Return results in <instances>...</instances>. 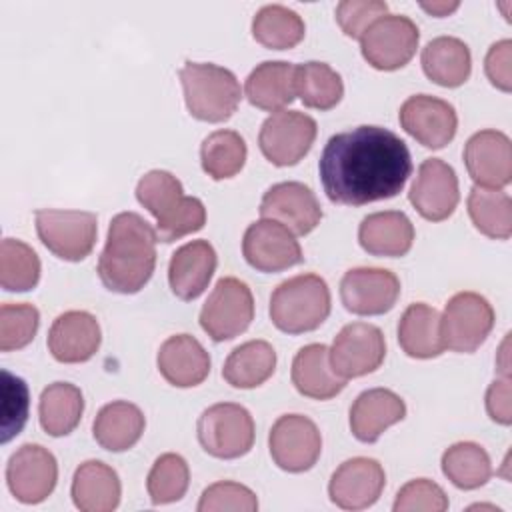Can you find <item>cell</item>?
Returning a JSON list of instances; mask_svg holds the SVG:
<instances>
[{
    "label": "cell",
    "instance_id": "6da1fadb",
    "mask_svg": "<svg viewBox=\"0 0 512 512\" xmlns=\"http://www.w3.org/2000/svg\"><path fill=\"white\" fill-rule=\"evenodd\" d=\"M318 172L332 202L362 206L394 198L412 174V158L392 130L364 124L330 136Z\"/></svg>",
    "mask_w": 512,
    "mask_h": 512
},
{
    "label": "cell",
    "instance_id": "7a4b0ae2",
    "mask_svg": "<svg viewBox=\"0 0 512 512\" xmlns=\"http://www.w3.org/2000/svg\"><path fill=\"white\" fill-rule=\"evenodd\" d=\"M156 242V230L140 214H116L98 258L102 284L118 294L140 292L152 278L156 266Z\"/></svg>",
    "mask_w": 512,
    "mask_h": 512
},
{
    "label": "cell",
    "instance_id": "3957f363",
    "mask_svg": "<svg viewBox=\"0 0 512 512\" xmlns=\"http://www.w3.org/2000/svg\"><path fill=\"white\" fill-rule=\"evenodd\" d=\"M330 288L318 274H298L280 282L270 296V320L286 334L316 330L330 314Z\"/></svg>",
    "mask_w": 512,
    "mask_h": 512
},
{
    "label": "cell",
    "instance_id": "277c9868",
    "mask_svg": "<svg viewBox=\"0 0 512 512\" xmlns=\"http://www.w3.org/2000/svg\"><path fill=\"white\" fill-rule=\"evenodd\" d=\"M188 112L204 122L228 120L242 98L240 82L224 66L212 62H184L178 72Z\"/></svg>",
    "mask_w": 512,
    "mask_h": 512
},
{
    "label": "cell",
    "instance_id": "5b68a950",
    "mask_svg": "<svg viewBox=\"0 0 512 512\" xmlns=\"http://www.w3.org/2000/svg\"><path fill=\"white\" fill-rule=\"evenodd\" d=\"M196 432L204 452L222 460L240 458L254 444V420L244 406L234 402L206 408L198 418Z\"/></svg>",
    "mask_w": 512,
    "mask_h": 512
},
{
    "label": "cell",
    "instance_id": "8992f818",
    "mask_svg": "<svg viewBox=\"0 0 512 512\" xmlns=\"http://www.w3.org/2000/svg\"><path fill=\"white\" fill-rule=\"evenodd\" d=\"M34 220L40 242L62 260L80 262L96 244L98 218L92 212L42 208Z\"/></svg>",
    "mask_w": 512,
    "mask_h": 512
},
{
    "label": "cell",
    "instance_id": "52a82bcc",
    "mask_svg": "<svg viewBox=\"0 0 512 512\" xmlns=\"http://www.w3.org/2000/svg\"><path fill=\"white\" fill-rule=\"evenodd\" d=\"M254 318V298L246 282L220 278L200 310V326L214 340L224 342L240 336Z\"/></svg>",
    "mask_w": 512,
    "mask_h": 512
},
{
    "label": "cell",
    "instance_id": "ba28073f",
    "mask_svg": "<svg viewBox=\"0 0 512 512\" xmlns=\"http://www.w3.org/2000/svg\"><path fill=\"white\" fill-rule=\"evenodd\" d=\"M494 328V308L478 292L454 294L440 316L444 348L470 354L478 350Z\"/></svg>",
    "mask_w": 512,
    "mask_h": 512
},
{
    "label": "cell",
    "instance_id": "9c48e42d",
    "mask_svg": "<svg viewBox=\"0 0 512 512\" xmlns=\"http://www.w3.org/2000/svg\"><path fill=\"white\" fill-rule=\"evenodd\" d=\"M418 26L400 14H384L360 38L364 60L376 70H398L416 54Z\"/></svg>",
    "mask_w": 512,
    "mask_h": 512
},
{
    "label": "cell",
    "instance_id": "30bf717a",
    "mask_svg": "<svg viewBox=\"0 0 512 512\" xmlns=\"http://www.w3.org/2000/svg\"><path fill=\"white\" fill-rule=\"evenodd\" d=\"M316 130L312 116L298 110H278L262 122L258 146L274 166H294L312 148Z\"/></svg>",
    "mask_w": 512,
    "mask_h": 512
},
{
    "label": "cell",
    "instance_id": "8fae6325",
    "mask_svg": "<svg viewBox=\"0 0 512 512\" xmlns=\"http://www.w3.org/2000/svg\"><path fill=\"white\" fill-rule=\"evenodd\" d=\"M268 448L278 468L298 474L310 470L320 458L322 436L308 416L284 414L270 428Z\"/></svg>",
    "mask_w": 512,
    "mask_h": 512
},
{
    "label": "cell",
    "instance_id": "7c38bea8",
    "mask_svg": "<svg viewBox=\"0 0 512 512\" xmlns=\"http://www.w3.org/2000/svg\"><path fill=\"white\" fill-rule=\"evenodd\" d=\"M386 356V340L378 326L368 322H350L334 338L330 364L334 372L348 380L366 376L380 368Z\"/></svg>",
    "mask_w": 512,
    "mask_h": 512
},
{
    "label": "cell",
    "instance_id": "4fadbf2b",
    "mask_svg": "<svg viewBox=\"0 0 512 512\" xmlns=\"http://www.w3.org/2000/svg\"><path fill=\"white\" fill-rule=\"evenodd\" d=\"M58 464L54 454L40 444L20 446L6 464V482L22 504L44 502L56 488Z\"/></svg>",
    "mask_w": 512,
    "mask_h": 512
},
{
    "label": "cell",
    "instance_id": "5bb4252c",
    "mask_svg": "<svg viewBox=\"0 0 512 512\" xmlns=\"http://www.w3.org/2000/svg\"><path fill=\"white\" fill-rule=\"evenodd\" d=\"M242 254L258 272H282L304 260L294 234L270 218L256 220L246 228Z\"/></svg>",
    "mask_w": 512,
    "mask_h": 512
},
{
    "label": "cell",
    "instance_id": "9a60e30c",
    "mask_svg": "<svg viewBox=\"0 0 512 512\" xmlns=\"http://www.w3.org/2000/svg\"><path fill=\"white\" fill-rule=\"evenodd\" d=\"M398 296L400 280L386 268H352L340 280V300L348 312L358 316L384 314L394 308Z\"/></svg>",
    "mask_w": 512,
    "mask_h": 512
},
{
    "label": "cell",
    "instance_id": "2e32d148",
    "mask_svg": "<svg viewBox=\"0 0 512 512\" xmlns=\"http://www.w3.org/2000/svg\"><path fill=\"white\" fill-rule=\"evenodd\" d=\"M400 126L424 148H444L456 136L458 116L450 102L430 96L414 94L404 100L398 112Z\"/></svg>",
    "mask_w": 512,
    "mask_h": 512
},
{
    "label": "cell",
    "instance_id": "e0dca14e",
    "mask_svg": "<svg viewBox=\"0 0 512 512\" xmlns=\"http://www.w3.org/2000/svg\"><path fill=\"white\" fill-rule=\"evenodd\" d=\"M408 200L430 222H442L452 216L460 200L454 168L440 158H426L410 186Z\"/></svg>",
    "mask_w": 512,
    "mask_h": 512
},
{
    "label": "cell",
    "instance_id": "ac0fdd59",
    "mask_svg": "<svg viewBox=\"0 0 512 512\" xmlns=\"http://www.w3.org/2000/svg\"><path fill=\"white\" fill-rule=\"evenodd\" d=\"M260 216L280 222L292 234L306 236L320 224L322 208L316 194L306 184L278 182L264 192Z\"/></svg>",
    "mask_w": 512,
    "mask_h": 512
},
{
    "label": "cell",
    "instance_id": "d6986e66",
    "mask_svg": "<svg viewBox=\"0 0 512 512\" xmlns=\"http://www.w3.org/2000/svg\"><path fill=\"white\" fill-rule=\"evenodd\" d=\"M464 164L476 186L502 190L512 180V144L500 130H480L464 144Z\"/></svg>",
    "mask_w": 512,
    "mask_h": 512
},
{
    "label": "cell",
    "instance_id": "ffe728a7",
    "mask_svg": "<svg viewBox=\"0 0 512 512\" xmlns=\"http://www.w3.org/2000/svg\"><path fill=\"white\" fill-rule=\"evenodd\" d=\"M386 484L384 468L378 460L356 456L344 460L328 484L330 500L344 510H362L372 506Z\"/></svg>",
    "mask_w": 512,
    "mask_h": 512
},
{
    "label": "cell",
    "instance_id": "44dd1931",
    "mask_svg": "<svg viewBox=\"0 0 512 512\" xmlns=\"http://www.w3.org/2000/svg\"><path fill=\"white\" fill-rule=\"evenodd\" d=\"M100 324L86 310H68L52 322L48 330V350L62 364L90 360L100 348Z\"/></svg>",
    "mask_w": 512,
    "mask_h": 512
},
{
    "label": "cell",
    "instance_id": "7402d4cb",
    "mask_svg": "<svg viewBox=\"0 0 512 512\" xmlns=\"http://www.w3.org/2000/svg\"><path fill=\"white\" fill-rule=\"evenodd\" d=\"M218 258L208 240H192L180 246L168 264L170 290L180 300H196L208 286Z\"/></svg>",
    "mask_w": 512,
    "mask_h": 512
},
{
    "label": "cell",
    "instance_id": "603a6c76",
    "mask_svg": "<svg viewBox=\"0 0 512 512\" xmlns=\"http://www.w3.org/2000/svg\"><path fill=\"white\" fill-rule=\"evenodd\" d=\"M156 364L164 380L176 388L198 386L210 374V356L190 334L166 338L158 350Z\"/></svg>",
    "mask_w": 512,
    "mask_h": 512
},
{
    "label": "cell",
    "instance_id": "cb8c5ba5",
    "mask_svg": "<svg viewBox=\"0 0 512 512\" xmlns=\"http://www.w3.org/2000/svg\"><path fill=\"white\" fill-rule=\"evenodd\" d=\"M406 416L404 400L388 388H370L350 406V430L356 440L372 444L386 428Z\"/></svg>",
    "mask_w": 512,
    "mask_h": 512
},
{
    "label": "cell",
    "instance_id": "d4e9b609",
    "mask_svg": "<svg viewBox=\"0 0 512 512\" xmlns=\"http://www.w3.org/2000/svg\"><path fill=\"white\" fill-rule=\"evenodd\" d=\"M360 246L372 256H404L414 242V226L404 212L384 210L362 218L358 228Z\"/></svg>",
    "mask_w": 512,
    "mask_h": 512
},
{
    "label": "cell",
    "instance_id": "484cf974",
    "mask_svg": "<svg viewBox=\"0 0 512 512\" xmlns=\"http://www.w3.org/2000/svg\"><path fill=\"white\" fill-rule=\"evenodd\" d=\"M70 494L74 506L82 512H110L120 504L122 486L112 466L86 460L74 472Z\"/></svg>",
    "mask_w": 512,
    "mask_h": 512
},
{
    "label": "cell",
    "instance_id": "4316f807",
    "mask_svg": "<svg viewBox=\"0 0 512 512\" xmlns=\"http://www.w3.org/2000/svg\"><path fill=\"white\" fill-rule=\"evenodd\" d=\"M292 384L302 396L330 400L344 390L346 380L334 372L324 344H308L292 360Z\"/></svg>",
    "mask_w": 512,
    "mask_h": 512
},
{
    "label": "cell",
    "instance_id": "83f0119b",
    "mask_svg": "<svg viewBox=\"0 0 512 512\" xmlns=\"http://www.w3.org/2000/svg\"><path fill=\"white\" fill-rule=\"evenodd\" d=\"M422 70L438 86H462L472 72L470 48L456 36H438L422 48Z\"/></svg>",
    "mask_w": 512,
    "mask_h": 512
},
{
    "label": "cell",
    "instance_id": "f1b7e54d",
    "mask_svg": "<svg viewBox=\"0 0 512 512\" xmlns=\"http://www.w3.org/2000/svg\"><path fill=\"white\" fill-rule=\"evenodd\" d=\"M294 72L296 66L284 60H266L258 64L244 82L248 102L260 110H282L296 96Z\"/></svg>",
    "mask_w": 512,
    "mask_h": 512
},
{
    "label": "cell",
    "instance_id": "f546056e",
    "mask_svg": "<svg viewBox=\"0 0 512 512\" xmlns=\"http://www.w3.org/2000/svg\"><path fill=\"white\" fill-rule=\"evenodd\" d=\"M144 426V414L136 404L126 400H114L102 406L96 414L92 434L104 450L124 452L140 440Z\"/></svg>",
    "mask_w": 512,
    "mask_h": 512
},
{
    "label": "cell",
    "instance_id": "4dcf8cb0",
    "mask_svg": "<svg viewBox=\"0 0 512 512\" xmlns=\"http://www.w3.org/2000/svg\"><path fill=\"white\" fill-rule=\"evenodd\" d=\"M398 342L410 358L426 360L440 356L444 340L438 310L424 302L410 304L398 322Z\"/></svg>",
    "mask_w": 512,
    "mask_h": 512
},
{
    "label": "cell",
    "instance_id": "1f68e13d",
    "mask_svg": "<svg viewBox=\"0 0 512 512\" xmlns=\"http://www.w3.org/2000/svg\"><path fill=\"white\" fill-rule=\"evenodd\" d=\"M276 370V350L266 340H248L236 346L222 368V378L234 388H256Z\"/></svg>",
    "mask_w": 512,
    "mask_h": 512
},
{
    "label": "cell",
    "instance_id": "d6a6232c",
    "mask_svg": "<svg viewBox=\"0 0 512 512\" xmlns=\"http://www.w3.org/2000/svg\"><path fill=\"white\" fill-rule=\"evenodd\" d=\"M84 396L78 386L70 382H52L48 384L38 402L40 426L50 436L70 434L82 418Z\"/></svg>",
    "mask_w": 512,
    "mask_h": 512
},
{
    "label": "cell",
    "instance_id": "836d02e7",
    "mask_svg": "<svg viewBox=\"0 0 512 512\" xmlns=\"http://www.w3.org/2000/svg\"><path fill=\"white\" fill-rule=\"evenodd\" d=\"M306 26L298 12L282 4L262 6L252 18V36L270 50L294 48L304 38Z\"/></svg>",
    "mask_w": 512,
    "mask_h": 512
},
{
    "label": "cell",
    "instance_id": "e575fe53",
    "mask_svg": "<svg viewBox=\"0 0 512 512\" xmlns=\"http://www.w3.org/2000/svg\"><path fill=\"white\" fill-rule=\"evenodd\" d=\"M468 214L478 232L494 240H508L512 234V200L506 192L472 186Z\"/></svg>",
    "mask_w": 512,
    "mask_h": 512
},
{
    "label": "cell",
    "instance_id": "d590c367",
    "mask_svg": "<svg viewBox=\"0 0 512 512\" xmlns=\"http://www.w3.org/2000/svg\"><path fill=\"white\" fill-rule=\"evenodd\" d=\"M294 88L304 106L316 110H330L344 96V82L340 74L326 62L318 60L296 66Z\"/></svg>",
    "mask_w": 512,
    "mask_h": 512
},
{
    "label": "cell",
    "instance_id": "8d00e7d4",
    "mask_svg": "<svg viewBox=\"0 0 512 512\" xmlns=\"http://www.w3.org/2000/svg\"><path fill=\"white\" fill-rule=\"evenodd\" d=\"M444 476L462 490H476L492 476L488 452L476 442H456L442 454Z\"/></svg>",
    "mask_w": 512,
    "mask_h": 512
},
{
    "label": "cell",
    "instance_id": "74e56055",
    "mask_svg": "<svg viewBox=\"0 0 512 512\" xmlns=\"http://www.w3.org/2000/svg\"><path fill=\"white\" fill-rule=\"evenodd\" d=\"M246 142L234 130H216L200 146L202 170L214 180L236 176L246 162Z\"/></svg>",
    "mask_w": 512,
    "mask_h": 512
},
{
    "label": "cell",
    "instance_id": "f35d334b",
    "mask_svg": "<svg viewBox=\"0 0 512 512\" xmlns=\"http://www.w3.org/2000/svg\"><path fill=\"white\" fill-rule=\"evenodd\" d=\"M40 280V258L22 240L4 238L0 244V284L6 292H28Z\"/></svg>",
    "mask_w": 512,
    "mask_h": 512
},
{
    "label": "cell",
    "instance_id": "ab89813d",
    "mask_svg": "<svg viewBox=\"0 0 512 512\" xmlns=\"http://www.w3.org/2000/svg\"><path fill=\"white\" fill-rule=\"evenodd\" d=\"M190 484L188 462L174 452L156 458L148 472L146 490L152 504H170L180 500Z\"/></svg>",
    "mask_w": 512,
    "mask_h": 512
},
{
    "label": "cell",
    "instance_id": "60d3db41",
    "mask_svg": "<svg viewBox=\"0 0 512 512\" xmlns=\"http://www.w3.org/2000/svg\"><path fill=\"white\" fill-rule=\"evenodd\" d=\"M40 326V312L32 304L6 302L0 306V350L12 352L28 346Z\"/></svg>",
    "mask_w": 512,
    "mask_h": 512
},
{
    "label": "cell",
    "instance_id": "b9f144b4",
    "mask_svg": "<svg viewBox=\"0 0 512 512\" xmlns=\"http://www.w3.org/2000/svg\"><path fill=\"white\" fill-rule=\"evenodd\" d=\"M184 196L182 182L166 170L146 172L136 186L138 202L158 220L168 214Z\"/></svg>",
    "mask_w": 512,
    "mask_h": 512
},
{
    "label": "cell",
    "instance_id": "7bdbcfd3",
    "mask_svg": "<svg viewBox=\"0 0 512 512\" xmlns=\"http://www.w3.org/2000/svg\"><path fill=\"white\" fill-rule=\"evenodd\" d=\"M206 222V208L202 200L194 196H182V200L162 218L156 220V236L160 242H174L186 234L198 232Z\"/></svg>",
    "mask_w": 512,
    "mask_h": 512
},
{
    "label": "cell",
    "instance_id": "ee69618b",
    "mask_svg": "<svg viewBox=\"0 0 512 512\" xmlns=\"http://www.w3.org/2000/svg\"><path fill=\"white\" fill-rule=\"evenodd\" d=\"M28 404L26 382L8 370H2V442H8L20 434L28 418Z\"/></svg>",
    "mask_w": 512,
    "mask_h": 512
},
{
    "label": "cell",
    "instance_id": "f6af8a7d",
    "mask_svg": "<svg viewBox=\"0 0 512 512\" xmlns=\"http://www.w3.org/2000/svg\"><path fill=\"white\" fill-rule=\"evenodd\" d=\"M218 510H236V512H254L258 510L256 494L238 482L222 480L210 484L198 502V512H218Z\"/></svg>",
    "mask_w": 512,
    "mask_h": 512
},
{
    "label": "cell",
    "instance_id": "bcb514c9",
    "mask_svg": "<svg viewBox=\"0 0 512 512\" xmlns=\"http://www.w3.org/2000/svg\"><path fill=\"white\" fill-rule=\"evenodd\" d=\"M446 508H448V498L444 490L428 478L410 480L398 490L394 500V512H412V510L444 512Z\"/></svg>",
    "mask_w": 512,
    "mask_h": 512
},
{
    "label": "cell",
    "instance_id": "7dc6e473",
    "mask_svg": "<svg viewBox=\"0 0 512 512\" xmlns=\"http://www.w3.org/2000/svg\"><path fill=\"white\" fill-rule=\"evenodd\" d=\"M388 4L382 0H342L336 6V22L350 38H362V34L384 14Z\"/></svg>",
    "mask_w": 512,
    "mask_h": 512
},
{
    "label": "cell",
    "instance_id": "c3c4849f",
    "mask_svg": "<svg viewBox=\"0 0 512 512\" xmlns=\"http://www.w3.org/2000/svg\"><path fill=\"white\" fill-rule=\"evenodd\" d=\"M484 70L488 80L502 92L512 90V42H494L486 54Z\"/></svg>",
    "mask_w": 512,
    "mask_h": 512
},
{
    "label": "cell",
    "instance_id": "681fc988",
    "mask_svg": "<svg viewBox=\"0 0 512 512\" xmlns=\"http://www.w3.org/2000/svg\"><path fill=\"white\" fill-rule=\"evenodd\" d=\"M510 378L502 376L500 380H494L488 390H486V412L488 416L502 424L508 426L512 422V402H510Z\"/></svg>",
    "mask_w": 512,
    "mask_h": 512
},
{
    "label": "cell",
    "instance_id": "f907efd6",
    "mask_svg": "<svg viewBox=\"0 0 512 512\" xmlns=\"http://www.w3.org/2000/svg\"><path fill=\"white\" fill-rule=\"evenodd\" d=\"M422 8L434 16H448L452 10L458 8V2H432V4H422Z\"/></svg>",
    "mask_w": 512,
    "mask_h": 512
}]
</instances>
